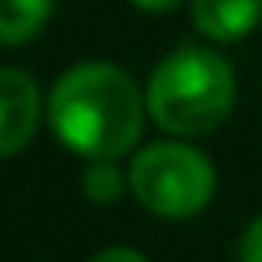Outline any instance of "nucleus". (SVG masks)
I'll list each match as a JSON object with an SVG mask.
<instances>
[{"instance_id": "1", "label": "nucleus", "mask_w": 262, "mask_h": 262, "mask_svg": "<svg viewBox=\"0 0 262 262\" xmlns=\"http://www.w3.org/2000/svg\"><path fill=\"white\" fill-rule=\"evenodd\" d=\"M144 99L118 65H76L53 84L50 125L69 152L88 160H118L144 129Z\"/></svg>"}, {"instance_id": "2", "label": "nucleus", "mask_w": 262, "mask_h": 262, "mask_svg": "<svg viewBox=\"0 0 262 262\" xmlns=\"http://www.w3.org/2000/svg\"><path fill=\"white\" fill-rule=\"evenodd\" d=\"M144 103L160 129L175 137H202L232 114L236 76L221 53L205 46H179L156 65Z\"/></svg>"}, {"instance_id": "3", "label": "nucleus", "mask_w": 262, "mask_h": 262, "mask_svg": "<svg viewBox=\"0 0 262 262\" xmlns=\"http://www.w3.org/2000/svg\"><path fill=\"white\" fill-rule=\"evenodd\" d=\"M129 190L148 213L179 221V216H194L209 205L216 190V175L213 164L198 148L160 141L133 156Z\"/></svg>"}, {"instance_id": "4", "label": "nucleus", "mask_w": 262, "mask_h": 262, "mask_svg": "<svg viewBox=\"0 0 262 262\" xmlns=\"http://www.w3.org/2000/svg\"><path fill=\"white\" fill-rule=\"evenodd\" d=\"M42 122V95L27 72L0 69V156L23 152Z\"/></svg>"}, {"instance_id": "5", "label": "nucleus", "mask_w": 262, "mask_h": 262, "mask_svg": "<svg viewBox=\"0 0 262 262\" xmlns=\"http://www.w3.org/2000/svg\"><path fill=\"white\" fill-rule=\"evenodd\" d=\"M194 27L213 42H239L262 19V0H194Z\"/></svg>"}, {"instance_id": "6", "label": "nucleus", "mask_w": 262, "mask_h": 262, "mask_svg": "<svg viewBox=\"0 0 262 262\" xmlns=\"http://www.w3.org/2000/svg\"><path fill=\"white\" fill-rule=\"evenodd\" d=\"M53 0H0V42L23 46L46 27Z\"/></svg>"}, {"instance_id": "7", "label": "nucleus", "mask_w": 262, "mask_h": 262, "mask_svg": "<svg viewBox=\"0 0 262 262\" xmlns=\"http://www.w3.org/2000/svg\"><path fill=\"white\" fill-rule=\"evenodd\" d=\"M122 190H125V179L114 167V160H92V167L84 171V194L95 205H111L122 198Z\"/></svg>"}, {"instance_id": "8", "label": "nucleus", "mask_w": 262, "mask_h": 262, "mask_svg": "<svg viewBox=\"0 0 262 262\" xmlns=\"http://www.w3.org/2000/svg\"><path fill=\"white\" fill-rule=\"evenodd\" d=\"M239 262H262V216L247 224L239 239Z\"/></svg>"}, {"instance_id": "9", "label": "nucleus", "mask_w": 262, "mask_h": 262, "mask_svg": "<svg viewBox=\"0 0 262 262\" xmlns=\"http://www.w3.org/2000/svg\"><path fill=\"white\" fill-rule=\"evenodd\" d=\"M92 262H148V258L137 255V251H129V247H106V251H99Z\"/></svg>"}, {"instance_id": "10", "label": "nucleus", "mask_w": 262, "mask_h": 262, "mask_svg": "<svg viewBox=\"0 0 262 262\" xmlns=\"http://www.w3.org/2000/svg\"><path fill=\"white\" fill-rule=\"evenodd\" d=\"M129 4H137L141 12H152V15H160V12H171V8H179L183 0H129Z\"/></svg>"}]
</instances>
